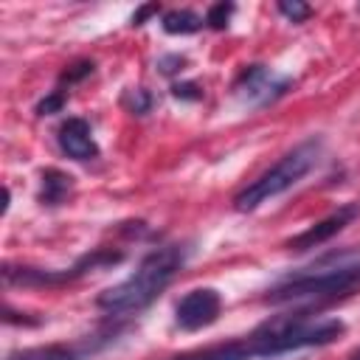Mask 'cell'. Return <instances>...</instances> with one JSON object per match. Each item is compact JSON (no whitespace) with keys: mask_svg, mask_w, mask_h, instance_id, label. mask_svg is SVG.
I'll return each instance as SVG.
<instances>
[{"mask_svg":"<svg viewBox=\"0 0 360 360\" xmlns=\"http://www.w3.org/2000/svg\"><path fill=\"white\" fill-rule=\"evenodd\" d=\"M352 360H360V352H357V354H354V357H352Z\"/></svg>","mask_w":360,"mask_h":360,"instance_id":"20","label":"cell"},{"mask_svg":"<svg viewBox=\"0 0 360 360\" xmlns=\"http://www.w3.org/2000/svg\"><path fill=\"white\" fill-rule=\"evenodd\" d=\"M360 290V250L326 256L318 267L295 273L267 290L270 304H323Z\"/></svg>","mask_w":360,"mask_h":360,"instance_id":"2","label":"cell"},{"mask_svg":"<svg viewBox=\"0 0 360 360\" xmlns=\"http://www.w3.org/2000/svg\"><path fill=\"white\" fill-rule=\"evenodd\" d=\"M233 11H236L233 3H214V6H208V11H205V25L214 28V31H222V28H228Z\"/></svg>","mask_w":360,"mask_h":360,"instance_id":"14","label":"cell"},{"mask_svg":"<svg viewBox=\"0 0 360 360\" xmlns=\"http://www.w3.org/2000/svg\"><path fill=\"white\" fill-rule=\"evenodd\" d=\"M56 141H59V149L70 158V160H96L98 158V143L93 138V129L84 118H68L59 124L56 129Z\"/></svg>","mask_w":360,"mask_h":360,"instance_id":"9","label":"cell"},{"mask_svg":"<svg viewBox=\"0 0 360 360\" xmlns=\"http://www.w3.org/2000/svg\"><path fill=\"white\" fill-rule=\"evenodd\" d=\"M256 346L250 340V335L239 338V340H228L219 346H208V349H197V352H186L169 360H256Z\"/></svg>","mask_w":360,"mask_h":360,"instance_id":"10","label":"cell"},{"mask_svg":"<svg viewBox=\"0 0 360 360\" xmlns=\"http://www.w3.org/2000/svg\"><path fill=\"white\" fill-rule=\"evenodd\" d=\"M346 332V323L340 318H309V312H284L267 318L262 326L250 332V340L256 346L259 357H281L301 349L329 346L340 340Z\"/></svg>","mask_w":360,"mask_h":360,"instance_id":"3","label":"cell"},{"mask_svg":"<svg viewBox=\"0 0 360 360\" xmlns=\"http://www.w3.org/2000/svg\"><path fill=\"white\" fill-rule=\"evenodd\" d=\"M158 11H160V8H158L155 3H152V6H143V8H138V11L132 14V25H143V22H146V17H149V14H158Z\"/></svg>","mask_w":360,"mask_h":360,"instance_id":"19","label":"cell"},{"mask_svg":"<svg viewBox=\"0 0 360 360\" xmlns=\"http://www.w3.org/2000/svg\"><path fill=\"white\" fill-rule=\"evenodd\" d=\"M62 107H65V90L56 87L48 98H42V101L37 104V112H39V115H51V112H59Z\"/></svg>","mask_w":360,"mask_h":360,"instance_id":"16","label":"cell"},{"mask_svg":"<svg viewBox=\"0 0 360 360\" xmlns=\"http://www.w3.org/2000/svg\"><path fill=\"white\" fill-rule=\"evenodd\" d=\"M222 312V295L214 287H194L174 304V323L183 332H200L217 323Z\"/></svg>","mask_w":360,"mask_h":360,"instance_id":"7","label":"cell"},{"mask_svg":"<svg viewBox=\"0 0 360 360\" xmlns=\"http://www.w3.org/2000/svg\"><path fill=\"white\" fill-rule=\"evenodd\" d=\"M292 87V76L278 73L267 65H248L233 79V96L250 107H267Z\"/></svg>","mask_w":360,"mask_h":360,"instance_id":"6","label":"cell"},{"mask_svg":"<svg viewBox=\"0 0 360 360\" xmlns=\"http://www.w3.org/2000/svg\"><path fill=\"white\" fill-rule=\"evenodd\" d=\"M6 360H79V357H76L73 349L51 343V346H31V349H22V352H11Z\"/></svg>","mask_w":360,"mask_h":360,"instance_id":"13","label":"cell"},{"mask_svg":"<svg viewBox=\"0 0 360 360\" xmlns=\"http://www.w3.org/2000/svg\"><path fill=\"white\" fill-rule=\"evenodd\" d=\"M93 73V62H79V65H73V68H68L65 70V76H62V84L59 87H70V84H76V82H82L84 76H90Z\"/></svg>","mask_w":360,"mask_h":360,"instance_id":"17","label":"cell"},{"mask_svg":"<svg viewBox=\"0 0 360 360\" xmlns=\"http://www.w3.org/2000/svg\"><path fill=\"white\" fill-rule=\"evenodd\" d=\"M73 191V177L59 172V169H45L42 172V188H39V202L42 205H62L68 202Z\"/></svg>","mask_w":360,"mask_h":360,"instance_id":"11","label":"cell"},{"mask_svg":"<svg viewBox=\"0 0 360 360\" xmlns=\"http://www.w3.org/2000/svg\"><path fill=\"white\" fill-rule=\"evenodd\" d=\"M188 259V248L186 245H163L155 248L152 253H146L138 267L118 284L107 287L104 292H98L96 307L107 315H132L146 309L180 273V267Z\"/></svg>","mask_w":360,"mask_h":360,"instance_id":"1","label":"cell"},{"mask_svg":"<svg viewBox=\"0 0 360 360\" xmlns=\"http://www.w3.org/2000/svg\"><path fill=\"white\" fill-rule=\"evenodd\" d=\"M323 143L321 138H307L298 146H292L290 152H284L267 172H262L256 180H250L236 197H233V208L236 211H256L262 202L284 194L287 188H292L304 174L312 172V166L321 160Z\"/></svg>","mask_w":360,"mask_h":360,"instance_id":"4","label":"cell"},{"mask_svg":"<svg viewBox=\"0 0 360 360\" xmlns=\"http://www.w3.org/2000/svg\"><path fill=\"white\" fill-rule=\"evenodd\" d=\"M172 93H174L177 98H202V90H200L197 84H191V82H186V84H174Z\"/></svg>","mask_w":360,"mask_h":360,"instance_id":"18","label":"cell"},{"mask_svg":"<svg viewBox=\"0 0 360 360\" xmlns=\"http://www.w3.org/2000/svg\"><path fill=\"white\" fill-rule=\"evenodd\" d=\"M357 217H360V202H346V205H340L338 211H332V214H326L323 219H318V222H312L309 228H304L301 233H295L292 239H287V248L295 250V253L321 248V245H326L332 236H338L340 231H346Z\"/></svg>","mask_w":360,"mask_h":360,"instance_id":"8","label":"cell"},{"mask_svg":"<svg viewBox=\"0 0 360 360\" xmlns=\"http://www.w3.org/2000/svg\"><path fill=\"white\" fill-rule=\"evenodd\" d=\"M278 11H281L290 22H304V20L312 14V8H309L307 3H298V0H292V3H278Z\"/></svg>","mask_w":360,"mask_h":360,"instance_id":"15","label":"cell"},{"mask_svg":"<svg viewBox=\"0 0 360 360\" xmlns=\"http://www.w3.org/2000/svg\"><path fill=\"white\" fill-rule=\"evenodd\" d=\"M160 25L166 34H197L205 25V17L194 14L191 8H172L163 14Z\"/></svg>","mask_w":360,"mask_h":360,"instance_id":"12","label":"cell"},{"mask_svg":"<svg viewBox=\"0 0 360 360\" xmlns=\"http://www.w3.org/2000/svg\"><path fill=\"white\" fill-rule=\"evenodd\" d=\"M124 259V253L118 250H107V248H96L90 250L87 256H82L73 267L68 270H37V267H11L6 264L3 267V278L6 284H20V287H42V284H65V281H73L79 276H84L87 270H98V267H107V264H118Z\"/></svg>","mask_w":360,"mask_h":360,"instance_id":"5","label":"cell"}]
</instances>
